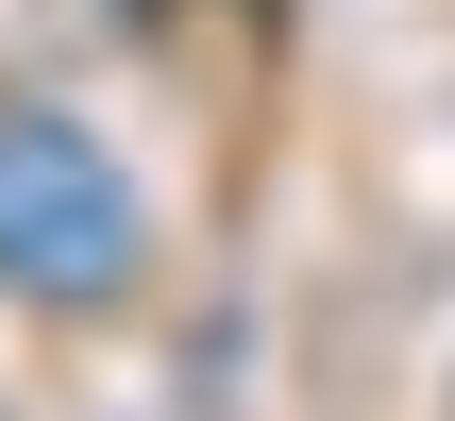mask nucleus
Segmentation results:
<instances>
[{
  "mask_svg": "<svg viewBox=\"0 0 455 421\" xmlns=\"http://www.w3.org/2000/svg\"><path fill=\"white\" fill-rule=\"evenodd\" d=\"M0 287H34V304L135 287V186H118V152H101L84 118H51V101L0 118Z\"/></svg>",
  "mask_w": 455,
  "mask_h": 421,
  "instance_id": "obj_1",
  "label": "nucleus"
}]
</instances>
